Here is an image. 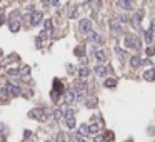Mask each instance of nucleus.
<instances>
[{
	"instance_id": "obj_12",
	"label": "nucleus",
	"mask_w": 155,
	"mask_h": 142,
	"mask_svg": "<svg viewBox=\"0 0 155 142\" xmlns=\"http://www.w3.org/2000/svg\"><path fill=\"white\" fill-rule=\"evenodd\" d=\"M107 72H108V69H107V67H104V65H97V67H95V74H97L98 77H105V75H107Z\"/></svg>"
},
{
	"instance_id": "obj_24",
	"label": "nucleus",
	"mask_w": 155,
	"mask_h": 142,
	"mask_svg": "<svg viewBox=\"0 0 155 142\" xmlns=\"http://www.w3.org/2000/svg\"><path fill=\"white\" fill-rule=\"evenodd\" d=\"M62 114H64V110L57 107V109L54 110V119H55V120H60V119H62Z\"/></svg>"
},
{
	"instance_id": "obj_39",
	"label": "nucleus",
	"mask_w": 155,
	"mask_h": 142,
	"mask_svg": "<svg viewBox=\"0 0 155 142\" xmlns=\"http://www.w3.org/2000/svg\"><path fill=\"white\" fill-rule=\"evenodd\" d=\"M4 18H5V17H4V14H0V25L4 24Z\"/></svg>"
},
{
	"instance_id": "obj_29",
	"label": "nucleus",
	"mask_w": 155,
	"mask_h": 142,
	"mask_svg": "<svg viewBox=\"0 0 155 142\" xmlns=\"http://www.w3.org/2000/svg\"><path fill=\"white\" fill-rule=\"evenodd\" d=\"M145 52H147L148 57H153V55H155V47H150V45H148V49Z\"/></svg>"
},
{
	"instance_id": "obj_3",
	"label": "nucleus",
	"mask_w": 155,
	"mask_h": 142,
	"mask_svg": "<svg viewBox=\"0 0 155 142\" xmlns=\"http://www.w3.org/2000/svg\"><path fill=\"white\" fill-rule=\"evenodd\" d=\"M29 115L32 117V119H39V120H45V110L40 109V107H37V109H32L29 112Z\"/></svg>"
},
{
	"instance_id": "obj_23",
	"label": "nucleus",
	"mask_w": 155,
	"mask_h": 142,
	"mask_svg": "<svg viewBox=\"0 0 155 142\" xmlns=\"http://www.w3.org/2000/svg\"><path fill=\"white\" fill-rule=\"evenodd\" d=\"M73 54H75L77 57H82V55H85V49H83L82 45H79V47H77L75 50H73Z\"/></svg>"
},
{
	"instance_id": "obj_37",
	"label": "nucleus",
	"mask_w": 155,
	"mask_h": 142,
	"mask_svg": "<svg viewBox=\"0 0 155 142\" xmlns=\"http://www.w3.org/2000/svg\"><path fill=\"white\" fill-rule=\"evenodd\" d=\"M148 30H150V32H155V20H152V24H150V29H148Z\"/></svg>"
},
{
	"instance_id": "obj_17",
	"label": "nucleus",
	"mask_w": 155,
	"mask_h": 142,
	"mask_svg": "<svg viewBox=\"0 0 155 142\" xmlns=\"http://www.w3.org/2000/svg\"><path fill=\"white\" fill-rule=\"evenodd\" d=\"M117 5H119V7H122L123 10H130V8H132V4H130L129 0H119V2H117Z\"/></svg>"
},
{
	"instance_id": "obj_2",
	"label": "nucleus",
	"mask_w": 155,
	"mask_h": 142,
	"mask_svg": "<svg viewBox=\"0 0 155 142\" xmlns=\"http://www.w3.org/2000/svg\"><path fill=\"white\" fill-rule=\"evenodd\" d=\"M79 29L82 33H90L92 32V22L88 20V18H82L79 24Z\"/></svg>"
},
{
	"instance_id": "obj_34",
	"label": "nucleus",
	"mask_w": 155,
	"mask_h": 142,
	"mask_svg": "<svg viewBox=\"0 0 155 142\" xmlns=\"http://www.w3.org/2000/svg\"><path fill=\"white\" fill-rule=\"evenodd\" d=\"M94 142H105V137H104V135H95Z\"/></svg>"
},
{
	"instance_id": "obj_9",
	"label": "nucleus",
	"mask_w": 155,
	"mask_h": 142,
	"mask_svg": "<svg viewBox=\"0 0 155 142\" xmlns=\"http://www.w3.org/2000/svg\"><path fill=\"white\" fill-rule=\"evenodd\" d=\"M144 80H147V82H153L155 80V69H148V70H145L144 72Z\"/></svg>"
},
{
	"instance_id": "obj_27",
	"label": "nucleus",
	"mask_w": 155,
	"mask_h": 142,
	"mask_svg": "<svg viewBox=\"0 0 155 142\" xmlns=\"http://www.w3.org/2000/svg\"><path fill=\"white\" fill-rule=\"evenodd\" d=\"M45 32L52 33V20H45Z\"/></svg>"
},
{
	"instance_id": "obj_7",
	"label": "nucleus",
	"mask_w": 155,
	"mask_h": 142,
	"mask_svg": "<svg viewBox=\"0 0 155 142\" xmlns=\"http://www.w3.org/2000/svg\"><path fill=\"white\" fill-rule=\"evenodd\" d=\"M42 18H43L42 12H33V14L30 15V24H32V25H39V24L42 22Z\"/></svg>"
},
{
	"instance_id": "obj_36",
	"label": "nucleus",
	"mask_w": 155,
	"mask_h": 142,
	"mask_svg": "<svg viewBox=\"0 0 155 142\" xmlns=\"http://www.w3.org/2000/svg\"><path fill=\"white\" fill-rule=\"evenodd\" d=\"M69 15H70L72 18H73V17H77V8H73L72 12H69Z\"/></svg>"
},
{
	"instance_id": "obj_1",
	"label": "nucleus",
	"mask_w": 155,
	"mask_h": 142,
	"mask_svg": "<svg viewBox=\"0 0 155 142\" xmlns=\"http://www.w3.org/2000/svg\"><path fill=\"white\" fill-rule=\"evenodd\" d=\"M125 47L127 49H135V50H140L142 49V42L137 35H127L125 37Z\"/></svg>"
},
{
	"instance_id": "obj_25",
	"label": "nucleus",
	"mask_w": 155,
	"mask_h": 142,
	"mask_svg": "<svg viewBox=\"0 0 155 142\" xmlns=\"http://www.w3.org/2000/svg\"><path fill=\"white\" fill-rule=\"evenodd\" d=\"M98 124H92V125H88V132H90V134H95L97 135V132H98Z\"/></svg>"
},
{
	"instance_id": "obj_6",
	"label": "nucleus",
	"mask_w": 155,
	"mask_h": 142,
	"mask_svg": "<svg viewBox=\"0 0 155 142\" xmlns=\"http://www.w3.org/2000/svg\"><path fill=\"white\" fill-rule=\"evenodd\" d=\"M110 30L117 35H122L123 29H122V24H119V20H110Z\"/></svg>"
},
{
	"instance_id": "obj_4",
	"label": "nucleus",
	"mask_w": 155,
	"mask_h": 142,
	"mask_svg": "<svg viewBox=\"0 0 155 142\" xmlns=\"http://www.w3.org/2000/svg\"><path fill=\"white\" fill-rule=\"evenodd\" d=\"M65 119H67V125H69V129H75V117H73V110L72 109L65 110Z\"/></svg>"
},
{
	"instance_id": "obj_11",
	"label": "nucleus",
	"mask_w": 155,
	"mask_h": 142,
	"mask_svg": "<svg viewBox=\"0 0 155 142\" xmlns=\"http://www.w3.org/2000/svg\"><path fill=\"white\" fill-rule=\"evenodd\" d=\"M142 62H144V60H142V58L138 57V55H134V57L130 58V65L134 67V69H137V67H140V65H142Z\"/></svg>"
},
{
	"instance_id": "obj_38",
	"label": "nucleus",
	"mask_w": 155,
	"mask_h": 142,
	"mask_svg": "<svg viewBox=\"0 0 155 142\" xmlns=\"http://www.w3.org/2000/svg\"><path fill=\"white\" fill-rule=\"evenodd\" d=\"M77 140H79V142H87V140H85V139H83V137H82V135H80V134L77 135Z\"/></svg>"
},
{
	"instance_id": "obj_42",
	"label": "nucleus",
	"mask_w": 155,
	"mask_h": 142,
	"mask_svg": "<svg viewBox=\"0 0 155 142\" xmlns=\"http://www.w3.org/2000/svg\"><path fill=\"white\" fill-rule=\"evenodd\" d=\"M48 142H52V140H48Z\"/></svg>"
},
{
	"instance_id": "obj_40",
	"label": "nucleus",
	"mask_w": 155,
	"mask_h": 142,
	"mask_svg": "<svg viewBox=\"0 0 155 142\" xmlns=\"http://www.w3.org/2000/svg\"><path fill=\"white\" fill-rule=\"evenodd\" d=\"M2 55H4V52H2V49H0V57H2Z\"/></svg>"
},
{
	"instance_id": "obj_13",
	"label": "nucleus",
	"mask_w": 155,
	"mask_h": 142,
	"mask_svg": "<svg viewBox=\"0 0 155 142\" xmlns=\"http://www.w3.org/2000/svg\"><path fill=\"white\" fill-rule=\"evenodd\" d=\"M8 97H10V90H8L7 87L0 89V100H2V102H5V100H7Z\"/></svg>"
},
{
	"instance_id": "obj_28",
	"label": "nucleus",
	"mask_w": 155,
	"mask_h": 142,
	"mask_svg": "<svg viewBox=\"0 0 155 142\" xmlns=\"http://www.w3.org/2000/svg\"><path fill=\"white\" fill-rule=\"evenodd\" d=\"M18 74H20V70H18V69H8V75H12V77H17Z\"/></svg>"
},
{
	"instance_id": "obj_21",
	"label": "nucleus",
	"mask_w": 155,
	"mask_h": 142,
	"mask_svg": "<svg viewBox=\"0 0 155 142\" xmlns=\"http://www.w3.org/2000/svg\"><path fill=\"white\" fill-rule=\"evenodd\" d=\"M144 35H145V42L147 44H150L152 40H153V32H150V30H145Z\"/></svg>"
},
{
	"instance_id": "obj_10",
	"label": "nucleus",
	"mask_w": 155,
	"mask_h": 142,
	"mask_svg": "<svg viewBox=\"0 0 155 142\" xmlns=\"http://www.w3.org/2000/svg\"><path fill=\"white\" fill-rule=\"evenodd\" d=\"M75 97H77V95H75V92H73V90H67V92H65V102H67V104L75 102Z\"/></svg>"
},
{
	"instance_id": "obj_35",
	"label": "nucleus",
	"mask_w": 155,
	"mask_h": 142,
	"mask_svg": "<svg viewBox=\"0 0 155 142\" xmlns=\"http://www.w3.org/2000/svg\"><path fill=\"white\" fill-rule=\"evenodd\" d=\"M115 52H117V55H119L120 58H123V57H125V52H122L120 49H115Z\"/></svg>"
},
{
	"instance_id": "obj_20",
	"label": "nucleus",
	"mask_w": 155,
	"mask_h": 142,
	"mask_svg": "<svg viewBox=\"0 0 155 142\" xmlns=\"http://www.w3.org/2000/svg\"><path fill=\"white\" fill-rule=\"evenodd\" d=\"M105 87H108V89H110V87H117V79H107V80H105Z\"/></svg>"
},
{
	"instance_id": "obj_5",
	"label": "nucleus",
	"mask_w": 155,
	"mask_h": 142,
	"mask_svg": "<svg viewBox=\"0 0 155 142\" xmlns=\"http://www.w3.org/2000/svg\"><path fill=\"white\" fill-rule=\"evenodd\" d=\"M85 82H82V80H77L75 84H73V92H75V95L77 97H82V94H83V90H85Z\"/></svg>"
},
{
	"instance_id": "obj_8",
	"label": "nucleus",
	"mask_w": 155,
	"mask_h": 142,
	"mask_svg": "<svg viewBox=\"0 0 155 142\" xmlns=\"http://www.w3.org/2000/svg\"><path fill=\"white\" fill-rule=\"evenodd\" d=\"M54 92H55V94H58V95L65 92L64 84H62V80H58V79H55V80H54Z\"/></svg>"
},
{
	"instance_id": "obj_16",
	"label": "nucleus",
	"mask_w": 155,
	"mask_h": 142,
	"mask_svg": "<svg viewBox=\"0 0 155 142\" xmlns=\"http://www.w3.org/2000/svg\"><path fill=\"white\" fill-rule=\"evenodd\" d=\"M8 27H10L12 32H18V30H20V22H18V20H10V22H8Z\"/></svg>"
},
{
	"instance_id": "obj_31",
	"label": "nucleus",
	"mask_w": 155,
	"mask_h": 142,
	"mask_svg": "<svg viewBox=\"0 0 155 142\" xmlns=\"http://www.w3.org/2000/svg\"><path fill=\"white\" fill-rule=\"evenodd\" d=\"M57 142H65V134L64 132H58L57 134Z\"/></svg>"
},
{
	"instance_id": "obj_30",
	"label": "nucleus",
	"mask_w": 155,
	"mask_h": 142,
	"mask_svg": "<svg viewBox=\"0 0 155 142\" xmlns=\"http://www.w3.org/2000/svg\"><path fill=\"white\" fill-rule=\"evenodd\" d=\"M117 20H119V24H122V25H123V24H127V17H125V15H122V14L117 17Z\"/></svg>"
},
{
	"instance_id": "obj_26",
	"label": "nucleus",
	"mask_w": 155,
	"mask_h": 142,
	"mask_svg": "<svg viewBox=\"0 0 155 142\" xmlns=\"http://www.w3.org/2000/svg\"><path fill=\"white\" fill-rule=\"evenodd\" d=\"M87 134H90V132H88V125L82 124L80 125V135H87Z\"/></svg>"
},
{
	"instance_id": "obj_22",
	"label": "nucleus",
	"mask_w": 155,
	"mask_h": 142,
	"mask_svg": "<svg viewBox=\"0 0 155 142\" xmlns=\"http://www.w3.org/2000/svg\"><path fill=\"white\" fill-rule=\"evenodd\" d=\"M88 74H90V70H88V67H82V69L79 70V75L82 77V79H85V77L88 75Z\"/></svg>"
},
{
	"instance_id": "obj_33",
	"label": "nucleus",
	"mask_w": 155,
	"mask_h": 142,
	"mask_svg": "<svg viewBox=\"0 0 155 142\" xmlns=\"http://www.w3.org/2000/svg\"><path fill=\"white\" fill-rule=\"evenodd\" d=\"M95 106H97V104H95V100H94V99H90V100L87 102V107H90V109H94Z\"/></svg>"
},
{
	"instance_id": "obj_18",
	"label": "nucleus",
	"mask_w": 155,
	"mask_h": 142,
	"mask_svg": "<svg viewBox=\"0 0 155 142\" xmlns=\"http://www.w3.org/2000/svg\"><path fill=\"white\" fill-rule=\"evenodd\" d=\"M95 58H97V62H105L107 55H105L104 50H95Z\"/></svg>"
},
{
	"instance_id": "obj_15",
	"label": "nucleus",
	"mask_w": 155,
	"mask_h": 142,
	"mask_svg": "<svg viewBox=\"0 0 155 142\" xmlns=\"http://www.w3.org/2000/svg\"><path fill=\"white\" fill-rule=\"evenodd\" d=\"M7 89H8V90H10V92H12V94H14V95H20V94H22V89L18 87V85L8 84V85H7Z\"/></svg>"
},
{
	"instance_id": "obj_14",
	"label": "nucleus",
	"mask_w": 155,
	"mask_h": 142,
	"mask_svg": "<svg viewBox=\"0 0 155 142\" xmlns=\"http://www.w3.org/2000/svg\"><path fill=\"white\" fill-rule=\"evenodd\" d=\"M140 20H142V15L140 14H135L134 17L130 18V22H132V25L137 29V27H140Z\"/></svg>"
},
{
	"instance_id": "obj_41",
	"label": "nucleus",
	"mask_w": 155,
	"mask_h": 142,
	"mask_svg": "<svg viewBox=\"0 0 155 142\" xmlns=\"http://www.w3.org/2000/svg\"><path fill=\"white\" fill-rule=\"evenodd\" d=\"M0 14H2V10H0Z\"/></svg>"
},
{
	"instance_id": "obj_32",
	"label": "nucleus",
	"mask_w": 155,
	"mask_h": 142,
	"mask_svg": "<svg viewBox=\"0 0 155 142\" xmlns=\"http://www.w3.org/2000/svg\"><path fill=\"white\" fill-rule=\"evenodd\" d=\"M20 74H22V75H29V74H30V67H23V69L20 70Z\"/></svg>"
},
{
	"instance_id": "obj_19",
	"label": "nucleus",
	"mask_w": 155,
	"mask_h": 142,
	"mask_svg": "<svg viewBox=\"0 0 155 142\" xmlns=\"http://www.w3.org/2000/svg\"><path fill=\"white\" fill-rule=\"evenodd\" d=\"M88 40H90V42H94V44H98V42H100V35H98L97 32H90L88 33Z\"/></svg>"
}]
</instances>
